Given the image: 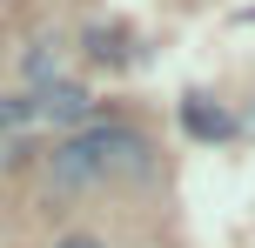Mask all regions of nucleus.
Instances as JSON below:
<instances>
[{
    "label": "nucleus",
    "instance_id": "obj_1",
    "mask_svg": "<svg viewBox=\"0 0 255 248\" xmlns=\"http://www.w3.org/2000/svg\"><path fill=\"white\" fill-rule=\"evenodd\" d=\"M148 168H154V148L128 121H94V128H81L74 141H61L47 155V181L54 188H94L108 174H148Z\"/></svg>",
    "mask_w": 255,
    "mask_h": 248
},
{
    "label": "nucleus",
    "instance_id": "obj_2",
    "mask_svg": "<svg viewBox=\"0 0 255 248\" xmlns=\"http://www.w3.org/2000/svg\"><path fill=\"white\" fill-rule=\"evenodd\" d=\"M181 128H188L195 141H229V134H235V114L215 107V101H202V94H188V101H181Z\"/></svg>",
    "mask_w": 255,
    "mask_h": 248
},
{
    "label": "nucleus",
    "instance_id": "obj_3",
    "mask_svg": "<svg viewBox=\"0 0 255 248\" xmlns=\"http://www.w3.org/2000/svg\"><path fill=\"white\" fill-rule=\"evenodd\" d=\"M88 87H74V81H47V87L34 94V114H47V121H88Z\"/></svg>",
    "mask_w": 255,
    "mask_h": 248
},
{
    "label": "nucleus",
    "instance_id": "obj_4",
    "mask_svg": "<svg viewBox=\"0 0 255 248\" xmlns=\"http://www.w3.org/2000/svg\"><path fill=\"white\" fill-rule=\"evenodd\" d=\"M88 54H94V61H128L121 34H108V27H94V34H88Z\"/></svg>",
    "mask_w": 255,
    "mask_h": 248
},
{
    "label": "nucleus",
    "instance_id": "obj_5",
    "mask_svg": "<svg viewBox=\"0 0 255 248\" xmlns=\"http://www.w3.org/2000/svg\"><path fill=\"white\" fill-rule=\"evenodd\" d=\"M54 67H61V47H54V54H47V40H40V47H34V54H27V74H34V81H40V87H47V81H54Z\"/></svg>",
    "mask_w": 255,
    "mask_h": 248
},
{
    "label": "nucleus",
    "instance_id": "obj_6",
    "mask_svg": "<svg viewBox=\"0 0 255 248\" xmlns=\"http://www.w3.org/2000/svg\"><path fill=\"white\" fill-rule=\"evenodd\" d=\"M20 121H34V94L27 101H0V128H20Z\"/></svg>",
    "mask_w": 255,
    "mask_h": 248
},
{
    "label": "nucleus",
    "instance_id": "obj_7",
    "mask_svg": "<svg viewBox=\"0 0 255 248\" xmlns=\"http://www.w3.org/2000/svg\"><path fill=\"white\" fill-rule=\"evenodd\" d=\"M54 248H108V242H94V235H61Z\"/></svg>",
    "mask_w": 255,
    "mask_h": 248
}]
</instances>
